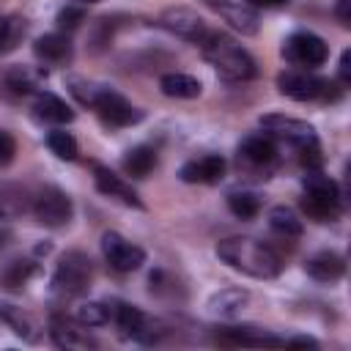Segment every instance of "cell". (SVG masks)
Returning a JSON list of instances; mask_svg holds the SVG:
<instances>
[{
    "mask_svg": "<svg viewBox=\"0 0 351 351\" xmlns=\"http://www.w3.org/2000/svg\"><path fill=\"white\" fill-rule=\"evenodd\" d=\"M217 255H219V261H225L236 271H244V274H250L255 280H271L282 269L277 252L271 247H266L263 241L250 239V236L222 239L217 244Z\"/></svg>",
    "mask_w": 351,
    "mask_h": 351,
    "instance_id": "1",
    "label": "cell"
},
{
    "mask_svg": "<svg viewBox=\"0 0 351 351\" xmlns=\"http://www.w3.org/2000/svg\"><path fill=\"white\" fill-rule=\"evenodd\" d=\"M203 44V55L206 60L225 77V80H233V82H244V80H252L255 77V60L252 55L236 44L230 36L225 33H206V38L200 41Z\"/></svg>",
    "mask_w": 351,
    "mask_h": 351,
    "instance_id": "2",
    "label": "cell"
},
{
    "mask_svg": "<svg viewBox=\"0 0 351 351\" xmlns=\"http://www.w3.org/2000/svg\"><path fill=\"white\" fill-rule=\"evenodd\" d=\"M302 186H304L302 208L307 211V217L326 222L340 214V189L329 176H324L321 170H307Z\"/></svg>",
    "mask_w": 351,
    "mask_h": 351,
    "instance_id": "3",
    "label": "cell"
},
{
    "mask_svg": "<svg viewBox=\"0 0 351 351\" xmlns=\"http://www.w3.org/2000/svg\"><path fill=\"white\" fill-rule=\"evenodd\" d=\"M90 285V261L85 252H66L52 274V291L58 296H80Z\"/></svg>",
    "mask_w": 351,
    "mask_h": 351,
    "instance_id": "4",
    "label": "cell"
},
{
    "mask_svg": "<svg viewBox=\"0 0 351 351\" xmlns=\"http://www.w3.org/2000/svg\"><path fill=\"white\" fill-rule=\"evenodd\" d=\"M282 58L293 66H302V69H318L326 63L329 58V47L321 36L310 33V30H299V33H291L282 44Z\"/></svg>",
    "mask_w": 351,
    "mask_h": 351,
    "instance_id": "5",
    "label": "cell"
},
{
    "mask_svg": "<svg viewBox=\"0 0 351 351\" xmlns=\"http://www.w3.org/2000/svg\"><path fill=\"white\" fill-rule=\"evenodd\" d=\"M71 197L58 186H44L33 200V214L47 228H63L71 219Z\"/></svg>",
    "mask_w": 351,
    "mask_h": 351,
    "instance_id": "6",
    "label": "cell"
},
{
    "mask_svg": "<svg viewBox=\"0 0 351 351\" xmlns=\"http://www.w3.org/2000/svg\"><path fill=\"white\" fill-rule=\"evenodd\" d=\"M277 88L282 96L296 101H313V99H329V80H321L307 71H282L277 77Z\"/></svg>",
    "mask_w": 351,
    "mask_h": 351,
    "instance_id": "7",
    "label": "cell"
},
{
    "mask_svg": "<svg viewBox=\"0 0 351 351\" xmlns=\"http://www.w3.org/2000/svg\"><path fill=\"white\" fill-rule=\"evenodd\" d=\"M101 252H104V261L115 269V271H134L145 263V250L126 241L121 233L115 230H107L101 236Z\"/></svg>",
    "mask_w": 351,
    "mask_h": 351,
    "instance_id": "8",
    "label": "cell"
},
{
    "mask_svg": "<svg viewBox=\"0 0 351 351\" xmlns=\"http://www.w3.org/2000/svg\"><path fill=\"white\" fill-rule=\"evenodd\" d=\"M261 126H263L266 132H271L274 137H285V140L293 143L296 148H304V145H315V143H318L315 129H313L307 121H299V118H288V115L269 112V115H261Z\"/></svg>",
    "mask_w": 351,
    "mask_h": 351,
    "instance_id": "9",
    "label": "cell"
},
{
    "mask_svg": "<svg viewBox=\"0 0 351 351\" xmlns=\"http://www.w3.org/2000/svg\"><path fill=\"white\" fill-rule=\"evenodd\" d=\"M93 110L101 115L104 123L110 126H132L137 121H143V110L132 107L121 93H115L112 88H104L93 104Z\"/></svg>",
    "mask_w": 351,
    "mask_h": 351,
    "instance_id": "10",
    "label": "cell"
},
{
    "mask_svg": "<svg viewBox=\"0 0 351 351\" xmlns=\"http://www.w3.org/2000/svg\"><path fill=\"white\" fill-rule=\"evenodd\" d=\"M159 25L186 41H203L206 38V22L192 11V8H167L159 16Z\"/></svg>",
    "mask_w": 351,
    "mask_h": 351,
    "instance_id": "11",
    "label": "cell"
},
{
    "mask_svg": "<svg viewBox=\"0 0 351 351\" xmlns=\"http://www.w3.org/2000/svg\"><path fill=\"white\" fill-rule=\"evenodd\" d=\"M93 181H96V189H99L101 195H110V197H118V200L126 203V206L143 208V200L137 197V192H134L121 176H115L110 167H104V165H93Z\"/></svg>",
    "mask_w": 351,
    "mask_h": 351,
    "instance_id": "12",
    "label": "cell"
},
{
    "mask_svg": "<svg viewBox=\"0 0 351 351\" xmlns=\"http://www.w3.org/2000/svg\"><path fill=\"white\" fill-rule=\"evenodd\" d=\"M178 176L186 184H217L225 176V159L217 154H208L203 159H192V162L181 165Z\"/></svg>",
    "mask_w": 351,
    "mask_h": 351,
    "instance_id": "13",
    "label": "cell"
},
{
    "mask_svg": "<svg viewBox=\"0 0 351 351\" xmlns=\"http://www.w3.org/2000/svg\"><path fill=\"white\" fill-rule=\"evenodd\" d=\"M49 335H52L55 346L69 348V351H82V348H93V346H96V340H93L85 329H77L71 321H66V318H60V315H55V318L49 321Z\"/></svg>",
    "mask_w": 351,
    "mask_h": 351,
    "instance_id": "14",
    "label": "cell"
},
{
    "mask_svg": "<svg viewBox=\"0 0 351 351\" xmlns=\"http://www.w3.org/2000/svg\"><path fill=\"white\" fill-rule=\"evenodd\" d=\"M219 14L241 36H255L258 33V22L261 19H258V11L250 3H219Z\"/></svg>",
    "mask_w": 351,
    "mask_h": 351,
    "instance_id": "15",
    "label": "cell"
},
{
    "mask_svg": "<svg viewBox=\"0 0 351 351\" xmlns=\"http://www.w3.org/2000/svg\"><path fill=\"white\" fill-rule=\"evenodd\" d=\"M304 271L313 277V280H318V282H335V280H340L343 277V271H346V261L337 255V252H315L307 263H304Z\"/></svg>",
    "mask_w": 351,
    "mask_h": 351,
    "instance_id": "16",
    "label": "cell"
},
{
    "mask_svg": "<svg viewBox=\"0 0 351 351\" xmlns=\"http://www.w3.org/2000/svg\"><path fill=\"white\" fill-rule=\"evenodd\" d=\"M250 293L244 288H222L208 299V313L219 315V318H233L241 313V307L247 304Z\"/></svg>",
    "mask_w": 351,
    "mask_h": 351,
    "instance_id": "17",
    "label": "cell"
},
{
    "mask_svg": "<svg viewBox=\"0 0 351 351\" xmlns=\"http://www.w3.org/2000/svg\"><path fill=\"white\" fill-rule=\"evenodd\" d=\"M33 110H36V118H41L47 123H69V121H74L71 107L55 93H38Z\"/></svg>",
    "mask_w": 351,
    "mask_h": 351,
    "instance_id": "18",
    "label": "cell"
},
{
    "mask_svg": "<svg viewBox=\"0 0 351 351\" xmlns=\"http://www.w3.org/2000/svg\"><path fill=\"white\" fill-rule=\"evenodd\" d=\"M274 154H277V148H274L271 137H263V134H250L239 145V159H244L247 165H269L274 159Z\"/></svg>",
    "mask_w": 351,
    "mask_h": 351,
    "instance_id": "19",
    "label": "cell"
},
{
    "mask_svg": "<svg viewBox=\"0 0 351 351\" xmlns=\"http://www.w3.org/2000/svg\"><path fill=\"white\" fill-rule=\"evenodd\" d=\"M33 49L47 63H66L71 58V41L66 36H60V33H47L41 38H36Z\"/></svg>",
    "mask_w": 351,
    "mask_h": 351,
    "instance_id": "20",
    "label": "cell"
},
{
    "mask_svg": "<svg viewBox=\"0 0 351 351\" xmlns=\"http://www.w3.org/2000/svg\"><path fill=\"white\" fill-rule=\"evenodd\" d=\"M159 88H162V93L170 96V99H195V96H200V90H203L200 80H195V77H189V74H181V71L165 74V77L159 80Z\"/></svg>",
    "mask_w": 351,
    "mask_h": 351,
    "instance_id": "21",
    "label": "cell"
},
{
    "mask_svg": "<svg viewBox=\"0 0 351 351\" xmlns=\"http://www.w3.org/2000/svg\"><path fill=\"white\" fill-rule=\"evenodd\" d=\"M30 208V195L19 184H0V217L11 219Z\"/></svg>",
    "mask_w": 351,
    "mask_h": 351,
    "instance_id": "22",
    "label": "cell"
},
{
    "mask_svg": "<svg viewBox=\"0 0 351 351\" xmlns=\"http://www.w3.org/2000/svg\"><path fill=\"white\" fill-rule=\"evenodd\" d=\"M225 337L230 343H239V346H285V337L269 335L258 326H228Z\"/></svg>",
    "mask_w": 351,
    "mask_h": 351,
    "instance_id": "23",
    "label": "cell"
},
{
    "mask_svg": "<svg viewBox=\"0 0 351 351\" xmlns=\"http://www.w3.org/2000/svg\"><path fill=\"white\" fill-rule=\"evenodd\" d=\"M0 321H5L11 326L14 335H19L22 340H36L38 337V329H36V321L22 313V307H14V304H0Z\"/></svg>",
    "mask_w": 351,
    "mask_h": 351,
    "instance_id": "24",
    "label": "cell"
},
{
    "mask_svg": "<svg viewBox=\"0 0 351 351\" xmlns=\"http://www.w3.org/2000/svg\"><path fill=\"white\" fill-rule=\"evenodd\" d=\"M154 167H156V151L151 145H137V148L126 151V156H123V170L132 178H145Z\"/></svg>",
    "mask_w": 351,
    "mask_h": 351,
    "instance_id": "25",
    "label": "cell"
},
{
    "mask_svg": "<svg viewBox=\"0 0 351 351\" xmlns=\"http://www.w3.org/2000/svg\"><path fill=\"white\" fill-rule=\"evenodd\" d=\"M269 225H271L274 233H280V236H285V239L302 236V219H299L296 211L288 208V206H274V208L269 211Z\"/></svg>",
    "mask_w": 351,
    "mask_h": 351,
    "instance_id": "26",
    "label": "cell"
},
{
    "mask_svg": "<svg viewBox=\"0 0 351 351\" xmlns=\"http://www.w3.org/2000/svg\"><path fill=\"white\" fill-rule=\"evenodd\" d=\"M228 208L239 219H252L261 211V195H255V192H230L228 195Z\"/></svg>",
    "mask_w": 351,
    "mask_h": 351,
    "instance_id": "27",
    "label": "cell"
},
{
    "mask_svg": "<svg viewBox=\"0 0 351 351\" xmlns=\"http://www.w3.org/2000/svg\"><path fill=\"white\" fill-rule=\"evenodd\" d=\"M47 145H49V151H52L58 159H66V162L77 159V154H80L77 140H74L69 132H63V129L49 132V134H47Z\"/></svg>",
    "mask_w": 351,
    "mask_h": 351,
    "instance_id": "28",
    "label": "cell"
},
{
    "mask_svg": "<svg viewBox=\"0 0 351 351\" xmlns=\"http://www.w3.org/2000/svg\"><path fill=\"white\" fill-rule=\"evenodd\" d=\"M33 274V263L30 261H11L3 271H0V282L5 288H19L27 282V277Z\"/></svg>",
    "mask_w": 351,
    "mask_h": 351,
    "instance_id": "29",
    "label": "cell"
},
{
    "mask_svg": "<svg viewBox=\"0 0 351 351\" xmlns=\"http://www.w3.org/2000/svg\"><path fill=\"white\" fill-rule=\"evenodd\" d=\"M69 90L77 96L80 104L93 107L96 99H99V93L104 90V85H96V82H90V80H82V77H69Z\"/></svg>",
    "mask_w": 351,
    "mask_h": 351,
    "instance_id": "30",
    "label": "cell"
},
{
    "mask_svg": "<svg viewBox=\"0 0 351 351\" xmlns=\"http://www.w3.org/2000/svg\"><path fill=\"white\" fill-rule=\"evenodd\" d=\"M77 321L82 326H101L110 321V310L101 302H85L77 307Z\"/></svg>",
    "mask_w": 351,
    "mask_h": 351,
    "instance_id": "31",
    "label": "cell"
},
{
    "mask_svg": "<svg viewBox=\"0 0 351 351\" xmlns=\"http://www.w3.org/2000/svg\"><path fill=\"white\" fill-rule=\"evenodd\" d=\"M19 30H22V22H19V19H5V16H0V49L14 47V41L19 38Z\"/></svg>",
    "mask_w": 351,
    "mask_h": 351,
    "instance_id": "32",
    "label": "cell"
},
{
    "mask_svg": "<svg viewBox=\"0 0 351 351\" xmlns=\"http://www.w3.org/2000/svg\"><path fill=\"white\" fill-rule=\"evenodd\" d=\"M82 19H85V11H82V8L66 5V8H60V11H58V25H60L63 30H74Z\"/></svg>",
    "mask_w": 351,
    "mask_h": 351,
    "instance_id": "33",
    "label": "cell"
},
{
    "mask_svg": "<svg viewBox=\"0 0 351 351\" xmlns=\"http://www.w3.org/2000/svg\"><path fill=\"white\" fill-rule=\"evenodd\" d=\"M14 156H16V140L5 129H0V167L11 165Z\"/></svg>",
    "mask_w": 351,
    "mask_h": 351,
    "instance_id": "34",
    "label": "cell"
},
{
    "mask_svg": "<svg viewBox=\"0 0 351 351\" xmlns=\"http://www.w3.org/2000/svg\"><path fill=\"white\" fill-rule=\"evenodd\" d=\"M8 85H11L16 93H27V90H33V80H30V74H27L25 69L11 71V74H8Z\"/></svg>",
    "mask_w": 351,
    "mask_h": 351,
    "instance_id": "35",
    "label": "cell"
},
{
    "mask_svg": "<svg viewBox=\"0 0 351 351\" xmlns=\"http://www.w3.org/2000/svg\"><path fill=\"white\" fill-rule=\"evenodd\" d=\"M340 82H343V85L351 82V52H348V49L340 55Z\"/></svg>",
    "mask_w": 351,
    "mask_h": 351,
    "instance_id": "36",
    "label": "cell"
},
{
    "mask_svg": "<svg viewBox=\"0 0 351 351\" xmlns=\"http://www.w3.org/2000/svg\"><path fill=\"white\" fill-rule=\"evenodd\" d=\"M335 11H337V19L348 27L351 25V0H337V8Z\"/></svg>",
    "mask_w": 351,
    "mask_h": 351,
    "instance_id": "37",
    "label": "cell"
},
{
    "mask_svg": "<svg viewBox=\"0 0 351 351\" xmlns=\"http://www.w3.org/2000/svg\"><path fill=\"white\" fill-rule=\"evenodd\" d=\"M285 346H296V348H318V343L313 337H291L285 340Z\"/></svg>",
    "mask_w": 351,
    "mask_h": 351,
    "instance_id": "38",
    "label": "cell"
},
{
    "mask_svg": "<svg viewBox=\"0 0 351 351\" xmlns=\"http://www.w3.org/2000/svg\"><path fill=\"white\" fill-rule=\"evenodd\" d=\"M247 3H250L252 8H261V5H263V8H271V5H282V3H288V0H247Z\"/></svg>",
    "mask_w": 351,
    "mask_h": 351,
    "instance_id": "39",
    "label": "cell"
},
{
    "mask_svg": "<svg viewBox=\"0 0 351 351\" xmlns=\"http://www.w3.org/2000/svg\"><path fill=\"white\" fill-rule=\"evenodd\" d=\"M5 239H8V230H0V247L5 244Z\"/></svg>",
    "mask_w": 351,
    "mask_h": 351,
    "instance_id": "40",
    "label": "cell"
},
{
    "mask_svg": "<svg viewBox=\"0 0 351 351\" xmlns=\"http://www.w3.org/2000/svg\"><path fill=\"white\" fill-rule=\"evenodd\" d=\"M80 3H96V0H80Z\"/></svg>",
    "mask_w": 351,
    "mask_h": 351,
    "instance_id": "41",
    "label": "cell"
},
{
    "mask_svg": "<svg viewBox=\"0 0 351 351\" xmlns=\"http://www.w3.org/2000/svg\"><path fill=\"white\" fill-rule=\"evenodd\" d=\"M208 3H217V0H208ZM219 3H222V0H219Z\"/></svg>",
    "mask_w": 351,
    "mask_h": 351,
    "instance_id": "42",
    "label": "cell"
}]
</instances>
